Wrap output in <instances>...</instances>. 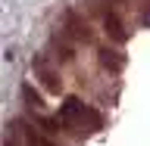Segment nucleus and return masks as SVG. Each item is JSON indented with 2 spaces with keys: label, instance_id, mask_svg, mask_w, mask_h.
I'll return each mask as SVG.
<instances>
[{
  "label": "nucleus",
  "instance_id": "nucleus-5",
  "mask_svg": "<svg viewBox=\"0 0 150 146\" xmlns=\"http://www.w3.org/2000/svg\"><path fill=\"white\" fill-rule=\"evenodd\" d=\"M103 31H106L116 44H125V41H128V31L122 28V22L112 16V13H106V16H103Z\"/></svg>",
  "mask_w": 150,
  "mask_h": 146
},
{
  "label": "nucleus",
  "instance_id": "nucleus-8",
  "mask_svg": "<svg viewBox=\"0 0 150 146\" xmlns=\"http://www.w3.org/2000/svg\"><path fill=\"white\" fill-rule=\"evenodd\" d=\"M6 146H16V140H6Z\"/></svg>",
  "mask_w": 150,
  "mask_h": 146
},
{
  "label": "nucleus",
  "instance_id": "nucleus-3",
  "mask_svg": "<svg viewBox=\"0 0 150 146\" xmlns=\"http://www.w3.org/2000/svg\"><path fill=\"white\" fill-rule=\"evenodd\" d=\"M66 25H69V34L72 37H78V41H84V44L94 41V31L88 28V22H81L75 13H66Z\"/></svg>",
  "mask_w": 150,
  "mask_h": 146
},
{
  "label": "nucleus",
  "instance_id": "nucleus-2",
  "mask_svg": "<svg viewBox=\"0 0 150 146\" xmlns=\"http://www.w3.org/2000/svg\"><path fill=\"white\" fill-rule=\"evenodd\" d=\"M31 68H35V75L41 78V84H44L50 93H59V87H63V81L56 78V72L47 65V59L44 56H35V62H31Z\"/></svg>",
  "mask_w": 150,
  "mask_h": 146
},
{
  "label": "nucleus",
  "instance_id": "nucleus-6",
  "mask_svg": "<svg viewBox=\"0 0 150 146\" xmlns=\"http://www.w3.org/2000/svg\"><path fill=\"white\" fill-rule=\"evenodd\" d=\"M19 93H22V100H25L28 106H35V109H41V106H44V103H41V93H38L31 84H22V90H19Z\"/></svg>",
  "mask_w": 150,
  "mask_h": 146
},
{
  "label": "nucleus",
  "instance_id": "nucleus-1",
  "mask_svg": "<svg viewBox=\"0 0 150 146\" xmlns=\"http://www.w3.org/2000/svg\"><path fill=\"white\" fill-rule=\"evenodd\" d=\"M66 128L72 131H100L103 128V115L91 106H84L78 96H66V103L59 106V118Z\"/></svg>",
  "mask_w": 150,
  "mask_h": 146
},
{
  "label": "nucleus",
  "instance_id": "nucleus-7",
  "mask_svg": "<svg viewBox=\"0 0 150 146\" xmlns=\"http://www.w3.org/2000/svg\"><path fill=\"white\" fill-rule=\"evenodd\" d=\"M25 140H28V146H53V143H47L44 137H38L35 131H25Z\"/></svg>",
  "mask_w": 150,
  "mask_h": 146
},
{
  "label": "nucleus",
  "instance_id": "nucleus-4",
  "mask_svg": "<svg viewBox=\"0 0 150 146\" xmlns=\"http://www.w3.org/2000/svg\"><path fill=\"white\" fill-rule=\"evenodd\" d=\"M97 59H100V65L106 68V72H119L122 65H125L122 53H116L112 47H100V50H97Z\"/></svg>",
  "mask_w": 150,
  "mask_h": 146
}]
</instances>
